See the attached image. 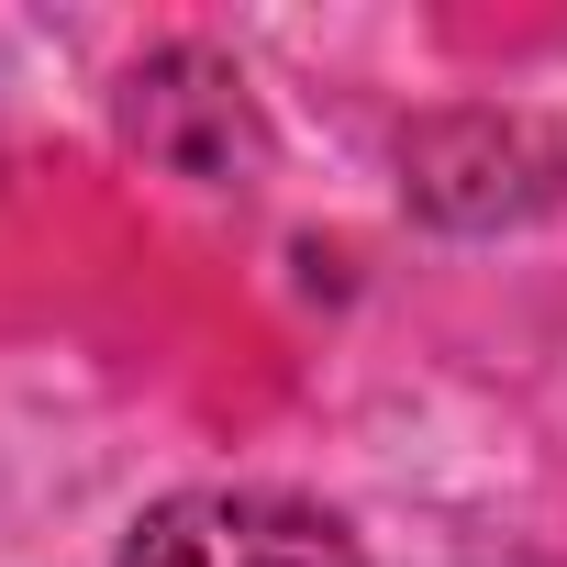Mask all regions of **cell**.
<instances>
[{"mask_svg": "<svg viewBox=\"0 0 567 567\" xmlns=\"http://www.w3.org/2000/svg\"><path fill=\"white\" fill-rule=\"evenodd\" d=\"M112 567H368L357 534L290 489H178L156 501Z\"/></svg>", "mask_w": 567, "mask_h": 567, "instance_id": "cell-1", "label": "cell"}]
</instances>
